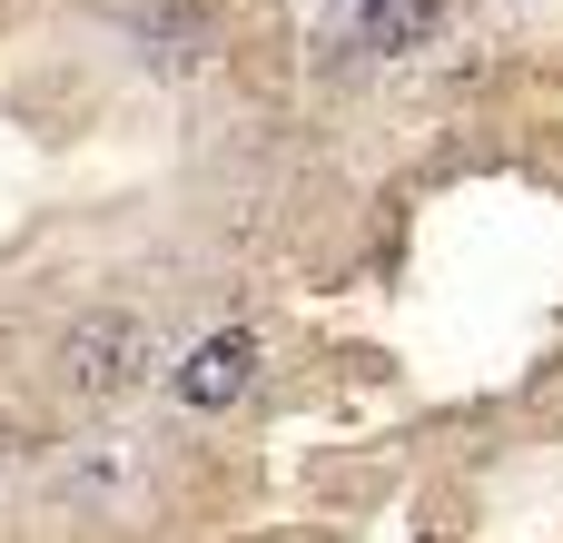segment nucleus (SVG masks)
Instances as JSON below:
<instances>
[{
    "label": "nucleus",
    "mask_w": 563,
    "mask_h": 543,
    "mask_svg": "<svg viewBox=\"0 0 563 543\" xmlns=\"http://www.w3.org/2000/svg\"><path fill=\"white\" fill-rule=\"evenodd\" d=\"M148 366H158V336H148V317H129V307H89V317H69V336H59V386H69V396H129Z\"/></svg>",
    "instance_id": "f257e3e1"
},
{
    "label": "nucleus",
    "mask_w": 563,
    "mask_h": 543,
    "mask_svg": "<svg viewBox=\"0 0 563 543\" xmlns=\"http://www.w3.org/2000/svg\"><path fill=\"white\" fill-rule=\"evenodd\" d=\"M168 386H178V406H198V415L238 406V396L257 386V336H247V326H218V336H198V356H188Z\"/></svg>",
    "instance_id": "f03ea898"
},
{
    "label": "nucleus",
    "mask_w": 563,
    "mask_h": 543,
    "mask_svg": "<svg viewBox=\"0 0 563 543\" xmlns=\"http://www.w3.org/2000/svg\"><path fill=\"white\" fill-rule=\"evenodd\" d=\"M445 30V0H366V49H416Z\"/></svg>",
    "instance_id": "7ed1b4c3"
},
{
    "label": "nucleus",
    "mask_w": 563,
    "mask_h": 543,
    "mask_svg": "<svg viewBox=\"0 0 563 543\" xmlns=\"http://www.w3.org/2000/svg\"><path fill=\"white\" fill-rule=\"evenodd\" d=\"M0 455H10V425H0Z\"/></svg>",
    "instance_id": "20e7f679"
}]
</instances>
